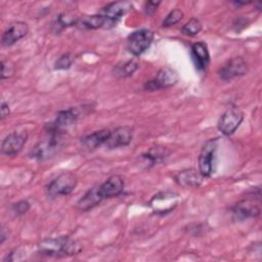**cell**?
Returning <instances> with one entry per match:
<instances>
[{"label": "cell", "mask_w": 262, "mask_h": 262, "mask_svg": "<svg viewBox=\"0 0 262 262\" xmlns=\"http://www.w3.org/2000/svg\"><path fill=\"white\" fill-rule=\"evenodd\" d=\"M30 209V204L27 201H19L12 205V212L17 216L26 214Z\"/></svg>", "instance_id": "cell-26"}, {"label": "cell", "mask_w": 262, "mask_h": 262, "mask_svg": "<svg viewBox=\"0 0 262 262\" xmlns=\"http://www.w3.org/2000/svg\"><path fill=\"white\" fill-rule=\"evenodd\" d=\"M9 114H10L9 105L6 102L2 101V103H1V120H4Z\"/></svg>", "instance_id": "cell-29"}, {"label": "cell", "mask_w": 262, "mask_h": 262, "mask_svg": "<svg viewBox=\"0 0 262 262\" xmlns=\"http://www.w3.org/2000/svg\"><path fill=\"white\" fill-rule=\"evenodd\" d=\"M260 189L257 193H252L250 196L241 200L236 203L232 209V217L235 221H244L249 218L258 217L261 213L260 206Z\"/></svg>", "instance_id": "cell-3"}, {"label": "cell", "mask_w": 262, "mask_h": 262, "mask_svg": "<svg viewBox=\"0 0 262 262\" xmlns=\"http://www.w3.org/2000/svg\"><path fill=\"white\" fill-rule=\"evenodd\" d=\"M177 81L178 74L175 70L171 68H163L158 72L157 76L152 80L147 81L144 84V89L148 91L166 89L174 86L177 83Z\"/></svg>", "instance_id": "cell-8"}, {"label": "cell", "mask_w": 262, "mask_h": 262, "mask_svg": "<svg viewBox=\"0 0 262 262\" xmlns=\"http://www.w3.org/2000/svg\"><path fill=\"white\" fill-rule=\"evenodd\" d=\"M191 56L199 71H206L210 63V54L205 42H195L191 46Z\"/></svg>", "instance_id": "cell-17"}, {"label": "cell", "mask_w": 262, "mask_h": 262, "mask_svg": "<svg viewBox=\"0 0 262 262\" xmlns=\"http://www.w3.org/2000/svg\"><path fill=\"white\" fill-rule=\"evenodd\" d=\"M103 201L99 190L98 186H94L90 188L78 202H77V208L80 211H89L90 209L96 207L98 204Z\"/></svg>", "instance_id": "cell-18"}, {"label": "cell", "mask_w": 262, "mask_h": 262, "mask_svg": "<svg viewBox=\"0 0 262 262\" xmlns=\"http://www.w3.org/2000/svg\"><path fill=\"white\" fill-rule=\"evenodd\" d=\"M160 1H157V2H155V1H148V2H146L145 3V13L147 14V15H149V14H152L155 11H156V9H157V7L160 5Z\"/></svg>", "instance_id": "cell-28"}, {"label": "cell", "mask_w": 262, "mask_h": 262, "mask_svg": "<svg viewBox=\"0 0 262 262\" xmlns=\"http://www.w3.org/2000/svg\"><path fill=\"white\" fill-rule=\"evenodd\" d=\"M13 73V66L8 61L2 59L1 61V79L9 78Z\"/></svg>", "instance_id": "cell-27"}, {"label": "cell", "mask_w": 262, "mask_h": 262, "mask_svg": "<svg viewBox=\"0 0 262 262\" xmlns=\"http://www.w3.org/2000/svg\"><path fill=\"white\" fill-rule=\"evenodd\" d=\"M133 138V129L130 126H121L111 131L105 142V146L110 149L123 147L128 145Z\"/></svg>", "instance_id": "cell-13"}, {"label": "cell", "mask_w": 262, "mask_h": 262, "mask_svg": "<svg viewBox=\"0 0 262 262\" xmlns=\"http://www.w3.org/2000/svg\"><path fill=\"white\" fill-rule=\"evenodd\" d=\"M154 40V33L148 29H140L132 32L127 38V49L134 56L145 52Z\"/></svg>", "instance_id": "cell-5"}, {"label": "cell", "mask_w": 262, "mask_h": 262, "mask_svg": "<svg viewBox=\"0 0 262 262\" xmlns=\"http://www.w3.org/2000/svg\"><path fill=\"white\" fill-rule=\"evenodd\" d=\"M80 245L69 236L45 238L38 245V252L40 255L47 257H64L76 255L80 252Z\"/></svg>", "instance_id": "cell-1"}, {"label": "cell", "mask_w": 262, "mask_h": 262, "mask_svg": "<svg viewBox=\"0 0 262 262\" xmlns=\"http://www.w3.org/2000/svg\"><path fill=\"white\" fill-rule=\"evenodd\" d=\"M204 178L200 171L195 169H186L174 176L176 183L182 187H198L202 184Z\"/></svg>", "instance_id": "cell-16"}, {"label": "cell", "mask_w": 262, "mask_h": 262, "mask_svg": "<svg viewBox=\"0 0 262 262\" xmlns=\"http://www.w3.org/2000/svg\"><path fill=\"white\" fill-rule=\"evenodd\" d=\"M244 120V113L237 106L227 108L218 121V130L224 135H231L239 127Z\"/></svg>", "instance_id": "cell-7"}, {"label": "cell", "mask_w": 262, "mask_h": 262, "mask_svg": "<svg viewBox=\"0 0 262 262\" xmlns=\"http://www.w3.org/2000/svg\"><path fill=\"white\" fill-rule=\"evenodd\" d=\"M111 131L108 129H102L95 131L89 135L81 138V142L83 146L87 149H95L102 144H105Z\"/></svg>", "instance_id": "cell-19"}, {"label": "cell", "mask_w": 262, "mask_h": 262, "mask_svg": "<svg viewBox=\"0 0 262 262\" xmlns=\"http://www.w3.org/2000/svg\"><path fill=\"white\" fill-rule=\"evenodd\" d=\"M29 32V27L24 21H16L11 24L2 34L1 44L4 47H9L25 37Z\"/></svg>", "instance_id": "cell-14"}, {"label": "cell", "mask_w": 262, "mask_h": 262, "mask_svg": "<svg viewBox=\"0 0 262 262\" xmlns=\"http://www.w3.org/2000/svg\"><path fill=\"white\" fill-rule=\"evenodd\" d=\"M248 67L246 61L241 56H235L228 59L218 71V76L222 81H230L235 78L246 75Z\"/></svg>", "instance_id": "cell-9"}, {"label": "cell", "mask_w": 262, "mask_h": 262, "mask_svg": "<svg viewBox=\"0 0 262 262\" xmlns=\"http://www.w3.org/2000/svg\"><path fill=\"white\" fill-rule=\"evenodd\" d=\"M28 139L26 131H14L9 133L1 143V152L6 156H14L24 147Z\"/></svg>", "instance_id": "cell-11"}, {"label": "cell", "mask_w": 262, "mask_h": 262, "mask_svg": "<svg viewBox=\"0 0 262 262\" xmlns=\"http://www.w3.org/2000/svg\"><path fill=\"white\" fill-rule=\"evenodd\" d=\"M138 69V62L135 59H130L118 64L115 68V75L120 78H126L132 76L133 73Z\"/></svg>", "instance_id": "cell-22"}, {"label": "cell", "mask_w": 262, "mask_h": 262, "mask_svg": "<svg viewBox=\"0 0 262 262\" xmlns=\"http://www.w3.org/2000/svg\"><path fill=\"white\" fill-rule=\"evenodd\" d=\"M79 114L77 113L76 108H69V110H63L60 111L55 120L49 125L48 127V132H54V133H59L63 134L67 132L70 128H72L77 120H78Z\"/></svg>", "instance_id": "cell-10"}, {"label": "cell", "mask_w": 262, "mask_h": 262, "mask_svg": "<svg viewBox=\"0 0 262 262\" xmlns=\"http://www.w3.org/2000/svg\"><path fill=\"white\" fill-rule=\"evenodd\" d=\"M169 154L170 150L167 149V147L165 146H154L149 148L146 154L143 155V158L147 159L151 164H157L167 158Z\"/></svg>", "instance_id": "cell-21"}, {"label": "cell", "mask_w": 262, "mask_h": 262, "mask_svg": "<svg viewBox=\"0 0 262 262\" xmlns=\"http://www.w3.org/2000/svg\"><path fill=\"white\" fill-rule=\"evenodd\" d=\"M131 7L132 5L128 1H116L104 6L100 10L99 14L105 17L107 25L114 26L122 18L123 15H125L130 10Z\"/></svg>", "instance_id": "cell-12"}, {"label": "cell", "mask_w": 262, "mask_h": 262, "mask_svg": "<svg viewBox=\"0 0 262 262\" xmlns=\"http://www.w3.org/2000/svg\"><path fill=\"white\" fill-rule=\"evenodd\" d=\"M107 25L106 19L101 14H92V15H83L78 17L75 26L82 30H96Z\"/></svg>", "instance_id": "cell-20"}, {"label": "cell", "mask_w": 262, "mask_h": 262, "mask_svg": "<svg viewBox=\"0 0 262 262\" xmlns=\"http://www.w3.org/2000/svg\"><path fill=\"white\" fill-rule=\"evenodd\" d=\"M48 137L40 140L29 152L31 159L44 161L55 157L63 146L62 134L48 132Z\"/></svg>", "instance_id": "cell-2"}, {"label": "cell", "mask_w": 262, "mask_h": 262, "mask_svg": "<svg viewBox=\"0 0 262 262\" xmlns=\"http://www.w3.org/2000/svg\"><path fill=\"white\" fill-rule=\"evenodd\" d=\"M217 138L209 139L203 145L199 159V171L204 177H210L213 173V166L215 160V154L217 150Z\"/></svg>", "instance_id": "cell-6"}, {"label": "cell", "mask_w": 262, "mask_h": 262, "mask_svg": "<svg viewBox=\"0 0 262 262\" xmlns=\"http://www.w3.org/2000/svg\"><path fill=\"white\" fill-rule=\"evenodd\" d=\"M78 178L72 172H62L56 178L51 180L45 187L46 194L49 198H57L70 194L77 186Z\"/></svg>", "instance_id": "cell-4"}, {"label": "cell", "mask_w": 262, "mask_h": 262, "mask_svg": "<svg viewBox=\"0 0 262 262\" xmlns=\"http://www.w3.org/2000/svg\"><path fill=\"white\" fill-rule=\"evenodd\" d=\"M124 180L120 175H112L104 182L98 185V190L104 200L121 194L124 190Z\"/></svg>", "instance_id": "cell-15"}, {"label": "cell", "mask_w": 262, "mask_h": 262, "mask_svg": "<svg viewBox=\"0 0 262 262\" xmlns=\"http://www.w3.org/2000/svg\"><path fill=\"white\" fill-rule=\"evenodd\" d=\"M73 60H74V57L71 53H66L63 55H61L55 62V69L56 70H66V69H69L72 63H73Z\"/></svg>", "instance_id": "cell-25"}, {"label": "cell", "mask_w": 262, "mask_h": 262, "mask_svg": "<svg viewBox=\"0 0 262 262\" xmlns=\"http://www.w3.org/2000/svg\"><path fill=\"white\" fill-rule=\"evenodd\" d=\"M183 17V12L182 10L178 9V8H175L173 9L172 11H170L168 13V15L166 16V18L163 20L162 23V27L164 28H168V27H171V26H174L175 24H177L178 21H180Z\"/></svg>", "instance_id": "cell-24"}, {"label": "cell", "mask_w": 262, "mask_h": 262, "mask_svg": "<svg viewBox=\"0 0 262 262\" xmlns=\"http://www.w3.org/2000/svg\"><path fill=\"white\" fill-rule=\"evenodd\" d=\"M202 23L195 18V17H191L181 29V32L183 35L186 36H195L198 35L201 31H202Z\"/></svg>", "instance_id": "cell-23"}]
</instances>
